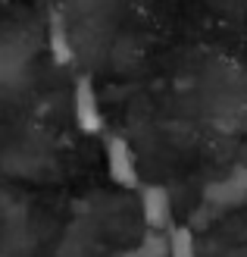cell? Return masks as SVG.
I'll use <instances>...</instances> for the list:
<instances>
[{
  "label": "cell",
  "mask_w": 247,
  "mask_h": 257,
  "mask_svg": "<svg viewBox=\"0 0 247 257\" xmlns=\"http://www.w3.org/2000/svg\"><path fill=\"white\" fill-rule=\"evenodd\" d=\"M107 170L110 179L122 188H135L138 185V163H135V154L128 148V141L122 138H110L107 145Z\"/></svg>",
  "instance_id": "cell-1"
},
{
  "label": "cell",
  "mask_w": 247,
  "mask_h": 257,
  "mask_svg": "<svg viewBox=\"0 0 247 257\" xmlns=\"http://www.w3.org/2000/svg\"><path fill=\"white\" fill-rule=\"evenodd\" d=\"M75 122L88 135H97L103 128V110L97 104V91L91 79H79V85H75Z\"/></svg>",
  "instance_id": "cell-2"
},
{
  "label": "cell",
  "mask_w": 247,
  "mask_h": 257,
  "mask_svg": "<svg viewBox=\"0 0 247 257\" xmlns=\"http://www.w3.org/2000/svg\"><path fill=\"white\" fill-rule=\"evenodd\" d=\"M50 47H54V54H57L60 63L69 60V44H66V35H63V22L60 19L54 22V29H50Z\"/></svg>",
  "instance_id": "cell-3"
}]
</instances>
